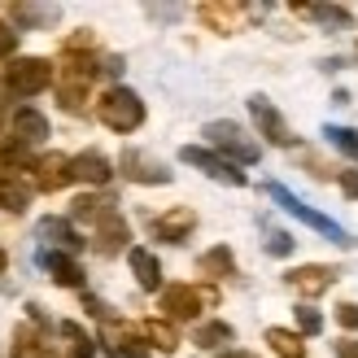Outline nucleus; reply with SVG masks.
<instances>
[{
    "mask_svg": "<svg viewBox=\"0 0 358 358\" xmlns=\"http://www.w3.org/2000/svg\"><path fill=\"white\" fill-rule=\"evenodd\" d=\"M22 166H40V162H31V153L27 145H0V175H9V171H22Z\"/></svg>",
    "mask_w": 358,
    "mask_h": 358,
    "instance_id": "nucleus-23",
    "label": "nucleus"
},
{
    "mask_svg": "<svg viewBox=\"0 0 358 358\" xmlns=\"http://www.w3.org/2000/svg\"><path fill=\"white\" fill-rule=\"evenodd\" d=\"M13 136H17V145H35V140L48 136V118L40 110H17L13 114Z\"/></svg>",
    "mask_w": 358,
    "mask_h": 358,
    "instance_id": "nucleus-14",
    "label": "nucleus"
},
{
    "mask_svg": "<svg viewBox=\"0 0 358 358\" xmlns=\"http://www.w3.org/2000/svg\"><path fill=\"white\" fill-rule=\"evenodd\" d=\"M201 297L206 293L188 289V284H171V289H162V310H166V319H196Z\"/></svg>",
    "mask_w": 358,
    "mask_h": 358,
    "instance_id": "nucleus-8",
    "label": "nucleus"
},
{
    "mask_svg": "<svg viewBox=\"0 0 358 358\" xmlns=\"http://www.w3.org/2000/svg\"><path fill=\"white\" fill-rule=\"evenodd\" d=\"M336 324H345V328L358 332V306H350V301H345V306H336Z\"/></svg>",
    "mask_w": 358,
    "mask_h": 358,
    "instance_id": "nucleus-33",
    "label": "nucleus"
},
{
    "mask_svg": "<svg viewBox=\"0 0 358 358\" xmlns=\"http://www.w3.org/2000/svg\"><path fill=\"white\" fill-rule=\"evenodd\" d=\"M40 236H44V241H57L62 249H79V245H83L79 231L70 227L66 219H44V223H40Z\"/></svg>",
    "mask_w": 358,
    "mask_h": 358,
    "instance_id": "nucleus-20",
    "label": "nucleus"
},
{
    "mask_svg": "<svg viewBox=\"0 0 358 358\" xmlns=\"http://www.w3.org/2000/svg\"><path fill=\"white\" fill-rule=\"evenodd\" d=\"M289 284L301 297H319V293H328L336 284V271L332 266H297V271H289Z\"/></svg>",
    "mask_w": 358,
    "mask_h": 358,
    "instance_id": "nucleus-10",
    "label": "nucleus"
},
{
    "mask_svg": "<svg viewBox=\"0 0 358 358\" xmlns=\"http://www.w3.org/2000/svg\"><path fill=\"white\" fill-rule=\"evenodd\" d=\"M231 332L227 324H206V328H196V345H206V350H214V345H231Z\"/></svg>",
    "mask_w": 358,
    "mask_h": 358,
    "instance_id": "nucleus-29",
    "label": "nucleus"
},
{
    "mask_svg": "<svg viewBox=\"0 0 358 358\" xmlns=\"http://www.w3.org/2000/svg\"><path fill=\"white\" fill-rule=\"evenodd\" d=\"M105 214H114L110 196H92V192H87V196H79V201H75V219H83V223H101Z\"/></svg>",
    "mask_w": 358,
    "mask_h": 358,
    "instance_id": "nucleus-19",
    "label": "nucleus"
},
{
    "mask_svg": "<svg viewBox=\"0 0 358 358\" xmlns=\"http://www.w3.org/2000/svg\"><path fill=\"white\" fill-rule=\"evenodd\" d=\"M266 249H271L275 258H289V254H293V236H289V231H271V241H266Z\"/></svg>",
    "mask_w": 358,
    "mask_h": 358,
    "instance_id": "nucleus-32",
    "label": "nucleus"
},
{
    "mask_svg": "<svg viewBox=\"0 0 358 358\" xmlns=\"http://www.w3.org/2000/svg\"><path fill=\"white\" fill-rule=\"evenodd\" d=\"M5 83L13 87L17 96H35V92H44V87L52 83V66H48L44 57H22V62L9 66Z\"/></svg>",
    "mask_w": 358,
    "mask_h": 358,
    "instance_id": "nucleus-4",
    "label": "nucleus"
},
{
    "mask_svg": "<svg viewBox=\"0 0 358 358\" xmlns=\"http://www.w3.org/2000/svg\"><path fill=\"white\" fill-rule=\"evenodd\" d=\"M62 336H66V341H70V358H92V336H87L79 324H62Z\"/></svg>",
    "mask_w": 358,
    "mask_h": 358,
    "instance_id": "nucleus-24",
    "label": "nucleus"
},
{
    "mask_svg": "<svg viewBox=\"0 0 358 358\" xmlns=\"http://www.w3.org/2000/svg\"><path fill=\"white\" fill-rule=\"evenodd\" d=\"M13 358H57V354H52L31 328H17L13 332Z\"/></svg>",
    "mask_w": 358,
    "mask_h": 358,
    "instance_id": "nucleus-18",
    "label": "nucleus"
},
{
    "mask_svg": "<svg viewBox=\"0 0 358 358\" xmlns=\"http://www.w3.org/2000/svg\"><path fill=\"white\" fill-rule=\"evenodd\" d=\"M13 44H17V31H9L5 22H0V57H9V52H13Z\"/></svg>",
    "mask_w": 358,
    "mask_h": 358,
    "instance_id": "nucleus-34",
    "label": "nucleus"
},
{
    "mask_svg": "<svg viewBox=\"0 0 358 358\" xmlns=\"http://www.w3.org/2000/svg\"><path fill=\"white\" fill-rule=\"evenodd\" d=\"M336 179H341V192L345 196H358V171H341Z\"/></svg>",
    "mask_w": 358,
    "mask_h": 358,
    "instance_id": "nucleus-36",
    "label": "nucleus"
},
{
    "mask_svg": "<svg viewBox=\"0 0 358 358\" xmlns=\"http://www.w3.org/2000/svg\"><path fill=\"white\" fill-rule=\"evenodd\" d=\"M5 262H9V258H5V249H0V275H5Z\"/></svg>",
    "mask_w": 358,
    "mask_h": 358,
    "instance_id": "nucleus-39",
    "label": "nucleus"
},
{
    "mask_svg": "<svg viewBox=\"0 0 358 358\" xmlns=\"http://www.w3.org/2000/svg\"><path fill=\"white\" fill-rule=\"evenodd\" d=\"M249 114H254V122H258V131L271 140V145H293V131H289V122L280 118V110L266 96H254L249 101Z\"/></svg>",
    "mask_w": 358,
    "mask_h": 358,
    "instance_id": "nucleus-6",
    "label": "nucleus"
},
{
    "mask_svg": "<svg viewBox=\"0 0 358 358\" xmlns=\"http://www.w3.org/2000/svg\"><path fill=\"white\" fill-rule=\"evenodd\" d=\"M336 358H358V341H336Z\"/></svg>",
    "mask_w": 358,
    "mask_h": 358,
    "instance_id": "nucleus-37",
    "label": "nucleus"
},
{
    "mask_svg": "<svg viewBox=\"0 0 358 358\" xmlns=\"http://www.w3.org/2000/svg\"><path fill=\"white\" fill-rule=\"evenodd\" d=\"M206 140H210V145L214 149H223V153H231V162H258V145H254V140H245V131L236 127V122H210V127H206Z\"/></svg>",
    "mask_w": 358,
    "mask_h": 358,
    "instance_id": "nucleus-3",
    "label": "nucleus"
},
{
    "mask_svg": "<svg viewBox=\"0 0 358 358\" xmlns=\"http://www.w3.org/2000/svg\"><path fill=\"white\" fill-rule=\"evenodd\" d=\"M0 118H5V110H0Z\"/></svg>",
    "mask_w": 358,
    "mask_h": 358,
    "instance_id": "nucleus-40",
    "label": "nucleus"
},
{
    "mask_svg": "<svg viewBox=\"0 0 358 358\" xmlns=\"http://www.w3.org/2000/svg\"><path fill=\"white\" fill-rule=\"evenodd\" d=\"M96 118H101L110 131H136L140 122H145V101H140L136 92H127V87H114V92L101 96Z\"/></svg>",
    "mask_w": 358,
    "mask_h": 358,
    "instance_id": "nucleus-1",
    "label": "nucleus"
},
{
    "mask_svg": "<svg viewBox=\"0 0 358 358\" xmlns=\"http://www.w3.org/2000/svg\"><path fill=\"white\" fill-rule=\"evenodd\" d=\"M140 332L149 336V341L162 350V354H171L175 345H179V336H175V328L171 324H162V319H149V324H140Z\"/></svg>",
    "mask_w": 358,
    "mask_h": 358,
    "instance_id": "nucleus-22",
    "label": "nucleus"
},
{
    "mask_svg": "<svg viewBox=\"0 0 358 358\" xmlns=\"http://www.w3.org/2000/svg\"><path fill=\"white\" fill-rule=\"evenodd\" d=\"M70 171H75V179H83V184H110V162H105L101 153H83V157H70Z\"/></svg>",
    "mask_w": 358,
    "mask_h": 358,
    "instance_id": "nucleus-12",
    "label": "nucleus"
},
{
    "mask_svg": "<svg viewBox=\"0 0 358 358\" xmlns=\"http://www.w3.org/2000/svg\"><path fill=\"white\" fill-rule=\"evenodd\" d=\"M179 157H184L188 166H196V171H206L210 179H223V184H231V188H241V184H245V171H236V162H227V157H219V153H210V149H196V145H184V149H179Z\"/></svg>",
    "mask_w": 358,
    "mask_h": 358,
    "instance_id": "nucleus-5",
    "label": "nucleus"
},
{
    "mask_svg": "<svg viewBox=\"0 0 358 358\" xmlns=\"http://www.w3.org/2000/svg\"><path fill=\"white\" fill-rule=\"evenodd\" d=\"M266 196H271V201H280L284 210L293 214V219H301V223H306V227H315V231H324L328 241H336V245H345V249L354 245L345 227H336V223H332V219H324V214H319V210H310L306 201H301V196H293V192L284 188V184H266Z\"/></svg>",
    "mask_w": 358,
    "mask_h": 358,
    "instance_id": "nucleus-2",
    "label": "nucleus"
},
{
    "mask_svg": "<svg viewBox=\"0 0 358 358\" xmlns=\"http://www.w3.org/2000/svg\"><path fill=\"white\" fill-rule=\"evenodd\" d=\"M35 171H40V175H35V184H40L44 192H57V188H66L70 179H75V171H70V157H62V153H48Z\"/></svg>",
    "mask_w": 358,
    "mask_h": 358,
    "instance_id": "nucleus-11",
    "label": "nucleus"
},
{
    "mask_svg": "<svg viewBox=\"0 0 358 358\" xmlns=\"http://www.w3.org/2000/svg\"><path fill=\"white\" fill-rule=\"evenodd\" d=\"M13 17L22 27H44V22H52L57 17V9H44V5H13Z\"/></svg>",
    "mask_w": 358,
    "mask_h": 358,
    "instance_id": "nucleus-28",
    "label": "nucleus"
},
{
    "mask_svg": "<svg viewBox=\"0 0 358 358\" xmlns=\"http://www.w3.org/2000/svg\"><path fill=\"white\" fill-rule=\"evenodd\" d=\"M131 236H127V223L118 219V210L114 214H105V219L96 223V249L101 254H114V249H122Z\"/></svg>",
    "mask_w": 358,
    "mask_h": 358,
    "instance_id": "nucleus-13",
    "label": "nucleus"
},
{
    "mask_svg": "<svg viewBox=\"0 0 358 358\" xmlns=\"http://www.w3.org/2000/svg\"><path fill=\"white\" fill-rule=\"evenodd\" d=\"M324 136H328L332 149H341L345 157H358V131L354 127H324Z\"/></svg>",
    "mask_w": 358,
    "mask_h": 358,
    "instance_id": "nucleus-26",
    "label": "nucleus"
},
{
    "mask_svg": "<svg viewBox=\"0 0 358 358\" xmlns=\"http://www.w3.org/2000/svg\"><path fill=\"white\" fill-rule=\"evenodd\" d=\"M127 262H131V271H136V280L145 284V289H162V262H157L149 249H131Z\"/></svg>",
    "mask_w": 358,
    "mask_h": 358,
    "instance_id": "nucleus-15",
    "label": "nucleus"
},
{
    "mask_svg": "<svg viewBox=\"0 0 358 358\" xmlns=\"http://www.w3.org/2000/svg\"><path fill=\"white\" fill-rule=\"evenodd\" d=\"M201 271L206 275H214V280H223V275H231L236 271V262H231V249H210V254H201Z\"/></svg>",
    "mask_w": 358,
    "mask_h": 358,
    "instance_id": "nucleus-21",
    "label": "nucleus"
},
{
    "mask_svg": "<svg viewBox=\"0 0 358 358\" xmlns=\"http://www.w3.org/2000/svg\"><path fill=\"white\" fill-rule=\"evenodd\" d=\"M44 266L52 271V280L66 284V289H79L83 284V266L70 258V254H44Z\"/></svg>",
    "mask_w": 358,
    "mask_h": 358,
    "instance_id": "nucleus-16",
    "label": "nucleus"
},
{
    "mask_svg": "<svg viewBox=\"0 0 358 358\" xmlns=\"http://www.w3.org/2000/svg\"><path fill=\"white\" fill-rule=\"evenodd\" d=\"M114 358H149V350H140V341H122V350H114Z\"/></svg>",
    "mask_w": 358,
    "mask_h": 358,
    "instance_id": "nucleus-35",
    "label": "nucleus"
},
{
    "mask_svg": "<svg viewBox=\"0 0 358 358\" xmlns=\"http://www.w3.org/2000/svg\"><path fill=\"white\" fill-rule=\"evenodd\" d=\"M319 328H324V319H319L315 310H306V306H301V310H297V332H301V336H315Z\"/></svg>",
    "mask_w": 358,
    "mask_h": 358,
    "instance_id": "nucleus-31",
    "label": "nucleus"
},
{
    "mask_svg": "<svg viewBox=\"0 0 358 358\" xmlns=\"http://www.w3.org/2000/svg\"><path fill=\"white\" fill-rule=\"evenodd\" d=\"M0 210H13V214L27 210V188L22 184H9L5 175H0Z\"/></svg>",
    "mask_w": 358,
    "mask_h": 358,
    "instance_id": "nucleus-27",
    "label": "nucleus"
},
{
    "mask_svg": "<svg viewBox=\"0 0 358 358\" xmlns=\"http://www.w3.org/2000/svg\"><path fill=\"white\" fill-rule=\"evenodd\" d=\"M196 227V214L188 210V206H175L171 214H162V219H153V236L157 241H171V245H179V241H188V231Z\"/></svg>",
    "mask_w": 358,
    "mask_h": 358,
    "instance_id": "nucleus-9",
    "label": "nucleus"
},
{
    "mask_svg": "<svg viewBox=\"0 0 358 358\" xmlns=\"http://www.w3.org/2000/svg\"><path fill=\"white\" fill-rule=\"evenodd\" d=\"M306 13L319 17V22H328V27H350V9H336V5H310Z\"/></svg>",
    "mask_w": 358,
    "mask_h": 358,
    "instance_id": "nucleus-30",
    "label": "nucleus"
},
{
    "mask_svg": "<svg viewBox=\"0 0 358 358\" xmlns=\"http://www.w3.org/2000/svg\"><path fill=\"white\" fill-rule=\"evenodd\" d=\"M201 17H206L214 31H231V27H236V17H241V9L236 5H206Z\"/></svg>",
    "mask_w": 358,
    "mask_h": 358,
    "instance_id": "nucleus-25",
    "label": "nucleus"
},
{
    "mask_svg": "<svg viewBox=\"0 0 358 358\" xmlns=\"http://www.w3.org/2000/svg\"><path fill=\"white\" fill-rule=\"evenodd\" d=\"M266 345H271L280 358H301V354H306L301 332H289V328H266Z\"/></svg>",
    "mask_w": 358,
    "mask_h": 358,
    "instance_id": "nucleus-17",
    "label": "nucleus"
},
{
    "mask_svg": "<svg viewBox=\"0 0 358 358\" xmlns=\"http://www.w3.org/2000/svg\"><path fill=\"white\" fill-rule=\"evenodd\" d=\"M219 358H254V354H245V350H231V354H219Z\"/></svg>",
    "mask_w": 358,
    "mask_h": 358,
    "instance_id": "nucleus-38",
    "label": "nucleus"
},
{
    "mask_svg": "<svg viewBox=\"0 0 358 358\" xmlns=\"http://www.w3.org/2000/svg\"><path fill=\"white\" fill-rule=\"evenodd\" d=\"M118 166H122L127 179H136V184H166V179H171V171L162 162H153V157L140 153V149H127V153L118 157Z\"/></svg>",
    "mask_w": 358,
    "mask_h": 358,
    "instance_id": "nucleus-7",
    "label": "nucleus"
}]
</instances>
